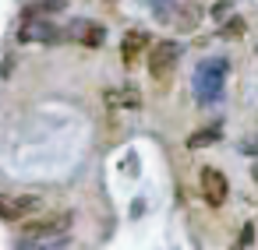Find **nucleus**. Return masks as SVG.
Wrapping results in <instances>:
<instances>
[{
  "mask_svg": "<svg viewBox=\"0 0 258 250\" xmlns=\"http://www.w3.org/2000/svg\"><path fill=\"white\" fill-rule=\"evenodd\" d=\"M226 60H202L195 67V99L198 102H216L223 95V81H226Z\"/></svg>",
  "mask_w": 258,
  "mask_h": 250,
  "instance_id": "1",
  "label": "nucleus"
},
{
  "mask_svg": "<svg viewBox=\"0 0 258 250\" xmlns=\"http://www.w3.org/2000/svg\"><path fill=\"white\" fill-rule=\"evenodd\" d=\"M170 8H156V18L173 25V29H191L198 25V4L195 0H166Z\"/></svg>",
  "mask_w": 258,
  "mask_h": 250,
  "instance_id": "2",
  "label": "nucleus"
},
{
  "mask_svg": "<svg viewBox=\"0 0 258 250\" xmlns=\"http://www.w3.org/2000/svg\"><path fill=\"white\" fill-rule=\"evenodd\" d=\"M177 57H180V46L177 43H156L152 46V57H149V71L156 81H166L177 67Z\"/></svg>",
  "mask_w": 258,
  "mask_h": 250,
  "instance_id": "3",
  "label": "nucleus"
},
{
  "mask_svg": "<svg viewBox=\"0 0 258 250\" xmlns=\"http://www.w3.org/2000/svg\"><path fill=\"white\" fill-rule=\"evenodd\" d=\"M198 187H202V197H205V204H212V208H219V204L226 201V194H230V183H226V176H223L219 169H212V166H205V169L198 173Z\"/></svg>",
  "mask_w": 258,
  "mask_h": 250,
  "instance_id": "4",
  "label": "nucleus"
},
{
  "mask_svg": "<svg viewBox=\"0 0 258 250\" xmlns=\"http://www.w3.org/2000/svg\"><path fill=\"white\" fill-rule=\"evenodd\" d=\"M39 208V197L32 194H0V218L4 222H18L25 215H32Z\"/></svg>",
  "mask_w": 258,
  "mask_h": 250,
  "instance_id": "5",
  "label": "nucleus"
},
{
  "mask_svg": "<svg viewBox=\"0 0 258 250\" xmlns=\"http://www.w3.org/2000/svg\"><path fill=\"white\" fill-rule=\"evenodd\" d=\"M18 39H22V43H60L64 32H60L53 22H46V18H25Z\"/></svg>",
  "mask_w": 258,
  "mask_h": 250,
  "instance_id": "6",
  "label": "nucleus"
},
{
  "mask_svg": "<svg viewBox=\"0 0 258 250\" xmlns=\"http://www.w3.org/2000/svg\"><path fill=\"white\" fill-rule=\"evenodd\" d=\"M149 46V36L145 32H127L124 36V46H120V57H124V64L131 67V64H138V57H142V50Z\"/></svg>",
  "mask_w": 258,
  "mask_h": 250,
  "instance_id": "7",
  "label": "nucleus"
},
{
  "mask_svg": "<svg viewBox=\"0 0 258 250\" xmlns=\"http://www.w3.org/2000/svg\"><path fill=\"white\" fill-rule=\"evenodd\" d=\"M68 32H71V39H82L89 46H99L103 43V25H96V22H75Z\"/></svg>",
  "mask_w": 258,
  "mask_h": 250,
  "instance_id": "8",
  "label": "nucleus"
},
{
  "mask_svg": "<svg viewBox=\"0 0 258 250\" xmlns=\"http://www.w3.org/2000/svg\"><path fill=\"white\" fill-rule=\"evenodd\" d=\"M68 236H25L22 243H18V250H53V246H60Z\"/></svg>",
  "mask_w": 258,
  "mask_h": 250,
  "instance_id": "9",
  "label": "nucleus"
},
{
  "mask_svg": "<svg viewBox=\"0 0 258 250\" xmlns=\"http://www.w3.org/2000/svg\"><path fill=\"white\" fill-rule=\"evenodd\" d=\"M216 138H219V127H205V131H198V134H191L187 145H191V148H202V145H209V141H216Z\"/></svg>",
  "mask_w": 258,
  "mask_h": 250,
  "instance_id": "10",
  "label": "nucleus"
},
{
  "mask_svg": "<svg viewBox=\"0 0 258 250\" xmlns=\"http://www.w3.org/2000/svg\"><path fill=\"white\" fill-rule=\"evenodd\" d=\"M106 102H110V106H120V102L138 106V95H135V92H127V95H120V92H106Z\"/></svg>",
  "mask_w": 258,
  "mask_h": 250,
  "instance_id": "11",
  "label": "nucleus"
},
{
  "mask_svg": "<svg viewBox=\"0 0 258 250\" xmlns=\"http://www.w3.org/2000/svg\"><path fill=\"white\" fill-rule=\"evenodd\" d=\"M251 239H254V225H244V232L237 236V243H233L230 250H247V246H251Z\"/></svg>",
  "mask_w": 258,
  "mask_h": 250,
  "instance_id": "12",
  "label": "nucleus"
},
{
  "mask_svg": "<svg viewBox=\"0 0 258 250\" xmlns=\"http://www.w3.org/2000/svg\"><path fill=\"white\" fill-rule=\"evenodd\" d=\"M254 176H258V169H254Z\"/></svg>",
  "mask_w": 258,
  "mask_h": 250,
  "instance_id": "13",
  "label": "nucleus"
}]
</instances>
